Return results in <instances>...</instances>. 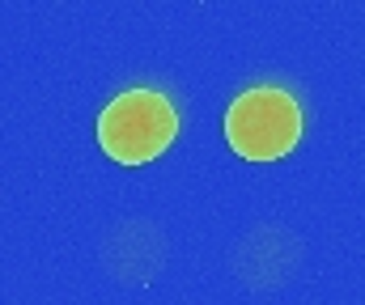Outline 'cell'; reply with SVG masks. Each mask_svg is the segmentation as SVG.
<instances>
[{
  "instance_id": "1",
  "label": "cell",
  "mask_w": 365,
  "mask_h": 305,
  "mask_svg": "<svg viewBox=\"0 0 365 305\" xmlns=\"http://www.w3.org/2000/svg\"><path fill=\"white\" fill-rule=\"evenodd\" d=\"M179 132V110L162 90H123L98 114V144L119 166H145L170 149Z\"/></svg>"
},
{
  "instance_id": "2",
  "label": "cell",
  "mask_w": 365,
  "mask_h": 305,
  "mask_svg": "<svg viewBox=\"0 0 365 305\" xmlns=\"http://www.w3.org/2000/svg\"><path fill=\"white\" fill-rule=\"evenodd\" d=\"M225 140L247 161H276L302 140V106L280 85H255L230 102Z\"/></svg>"
}]
</instances>
